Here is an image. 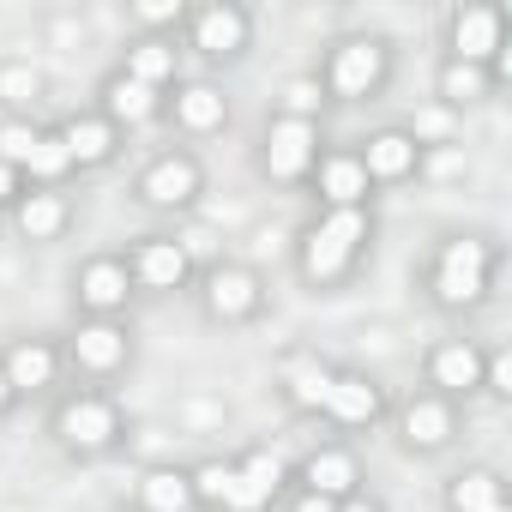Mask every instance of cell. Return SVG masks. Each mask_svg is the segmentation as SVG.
Here are the masks:
<instances>
[{
  "instance_id": "6",
  "label": "cell",
  "mask_w": 512,
  "mask_h": 512,
  "mask_svg": "<svg viewBox=\"0 0 512 512\" xmlns=\"http://www.w3.org/2000/svg\"><path fill=\"white\" fill-rule=\"evenodd\" d=\"M55 440L73 452V458H103V452H115L121 440H127V410L115 404V392H103V386H79L73 398H61L55 404Z\"/></svg>"
},
{
  "instance_id": "11",
  "label": "cell",
  "mask_w": 512,
  "mask_h": 512,
  "mask_svg": "<svg viewBox=\"0 0 512 512\" xmlns=\"http://www.w3.org/2000/svg\"><path fill=\"white\" fill-rule=\"evenodd\" d=\"M386 410H392V404H386V386H380L374 374L338 368L332 386H326V398H320V410H314V422H326L332 434H362V428H380Z\"/></svg>"
},
{
  "instance_id": "31",
  "label": "cell",
  "mask_w": 512,
  "mask_h": 512,
  "mask_svg": "<svg viewBox=\"0 0 512 512\" xmlns=\"http://www.w3.org/2000/svg\"><path fill=\"white\" fill-rule=\"evenodd\" d=\"M278 115H290V121H320V115H326V91H320V79H314V73L290 79V85L278 91Z\"/></svg>"
},
{
  "instance_id": "14",
  "label": "cell",
  "mask_w": 512,
  "mask_h": 512,
  "mask_svg": "<svg viewBox=\"0 0 512 512\" xmlns=\"http://www.w3.org/2000/svg\"><path fill=\"white\" fill-rule=\"evenodd\" d=\"M356 163L368 175V187H404L428 169V145L410 133V127H380L356 145Z\"/></svg>"
},
{
  "instance_id": "36",
  "label": "cell",
  "mask_w": 512,
  "mask_h": 512,
  "mask_svg": "<svg viewBox=\"0 0 512 512\" xmlns=\"http://www.w3.org/2000/svg\"><path fill=\"white\" fill-rule=\"evenodd\" d=\"M338 512H386V506L368 500V494H350V500H338Z\"/></svg>"
},
{
  "instance_id": "35",
  "label": "cell",
  "mask_w": 512,
  "mask_h": 512,
  "mask_svg": "<svg viewBox=\"0 0 512 512\" xmlns=\"http://www.w3.org/2000/svg\"><path fill=\"white\" fill-rule=\"evenodd\" d=\"M290 512H338V500H320V494H302L296 488V506Z\"/></svg>"
},
{
  "instance_id": "12",
  "label": "cell",
  "mask_w": 512,
  "mask_h": 512,
  "mask_svg": "<svg viewBox=\"0 0 512 512\" xmlns=\"http://www.w3.org/2000/svg\"><path fill=\"white\" fill-rule=\"evenodd\" d=\"M199 193H205V169H199V157L193 151H157L145 169H139V181H133V199L145 205V211H187V205H199Z\"/></svg>"
},
{
  "instance_id": "15",
  "label": "cell",
  "mask_w": 512,
  "mask_h": 512,
  "mask_svg": "<svg viewBox=\"0 0 512 512\" xmlns=\"http://www.w3.org/2000/svg\"><path fill=\"white\" fill-rule=\"evenodd\" d=\"M458 440V404L440 398V392H416L398 404V446L416 452V458H434Z\"/></svg>"
},
{
  "instance_id": "17",
  "label": "cell",
  "mask_w": 512,
  "mask_h": 512,
  "mask_svg": "<svg viewBox=\"0 0 512 512\" xmlns=\"http://www.w3.org/2000/svg\"><path fill=\"white\" fill-rule=\"evenodd\" d=\"M163 115L175 121L181 139H211V133L229 127V97L211 79H175L163 91Z\"/></svg>"
},
{
  "instance_id": "24",
  "label": "cell",
  "mask_w": 512,
  "mask_h": 512,
  "mask_svg": "<svg viewBox=\"0 0 512 512\" xmlns=\"http://www.w3.org/2000/svg\"><path fill=\"white\" fill-rule=\"evenodd\" d=\"M332 374H338V362H326V356H314V350H290V356L278 362V398H284L296 416H314L320 398H326V386H332Z\"/></svg>"
},
{
  "instance_id": "23",
  "label": "cell",
  "mask_w": 512,
  "mask_h": 512,
  "mask_svg": "<svg viewBox=\"0 0 512 512\" xmlns=\"http://www.w3.org/2000/svg\"><path fill=\"white\" fill-rule=\"evenodd\" d=\"M13 223H19V235H25L31 247L61 241V235L73 229V199H67V187H25L19 205H13Z\"/></svg>"
},
{
  "instance_id": "22",
  "label": "cell",
  "mask_w": 512,
  "mask_h": 512,
  "mask_svg": "<svg viewBox=\"0 0 512 512\" xmlns=\"http://www.w3.org/2000/svg\"><path fill=\"white\" fill-rule=\"evenodd\" d=\"M61 344L55 338H13L7 350H0V374H7V386L19 392V398H31V392H49L55 380H61Z\"/></svg>"
},
{
  "instance_id": "1",
  "label": "cell",
  "mask_w": 512,
  "mask_h": 512,
  "mask_svg": "<svg viewBox=\"0 0 512 512\" xmlns=\"http://www.w3.org/2000/svg\"><path fill=\"white\" fill-rule=\"evenodd\" d=\"M368 247H374V211H368V205L320 211V217L302 229V241H296V272H302L308 290L332 296V290H344V284L362 272Z\"/></svg>"
},
{
  "instance_id": "16",
  "label": "cell",
  "mask_w": 512,
  "mask_h": 512,
  "mask_svg": "<svg viewBox=\"0 0 512 512\" xmlns=\"http://www.w3.org/2000/svg\"><path fill=\"white\" fill-rule=\"evenodd\" d=\"M73 302L85 320H121L133 302V278L121 266V253H91V260L73 272Z\"/></svg>"
},
{
  "instance_id": "2",
  "label": "cell",
  "mask_w": 512,
  "mask_h": 512,
  "mask_svg": "<svg viewBox=\"0 0 512 512\" xmlns=\"http://www.w3.org/2000/svg\"><path fill=\"white\" fill-rule=\"evenodd\" d=\"M494 272H500V247L488 235H446V241H434L428 266H422V290H428L434 308L470 314V308L488 302Z\"/></svg>"
},
{
  "instance_id": "18",
  "label": "cell",
  "mask_w": 512,
  "mask_h": 512,
  "mask_svg": "<svg viewBox=\"0 0 512 512\" xmlns=\"http://www.w3.org/2000/svg\"><path fill=\"white\" fill-rule=\"evenodd\" d=\"M482 356L488 350H476L470 338H440V344H428V356H422V380H428V392H440V398H470V392H482Z\"/></svg>"
},
{
  "instance_id": "28",
  "label": "cell",
  "mask_w": 512,
  "mask_h": 512,
  "mask_svg": "<svg viewBox=\"0 0 512 512\" xmlns=\"http://www.w3.org/2000/svg\"><path fill=\"white\" fill-rule=\"evenodd\" d=\"M139 512H199L193 500V470H175V464H157L139 476Z\"/></svg>"
},
{
  "instance_id": "20",
  "label": "cell",
  "mask_w": 512,
  "mask_h": 512,
  "mask_svg": "<svg viewBox=\"0 0 512 512\" xmlns=\"http://www.w3.org/2000/svg\"><path fill=\"white\" fill-rule=\"evenodd\" d=\"M308 187H314L320 211H344V205H368V199H374V187H368V175H362V163H356V145H332V151H320Z\"/></svg>"
},
{
  "instance_id": "26",
  "label": "cell",
  "mask_w": 512,
  "mask_h": 512,
  "mask_svg": "<svg viewBox=\"0 0 512 512\" xmlns=\"http://www.w3.org/2000/svg\"><path fill=\"white\" fill-rule=\"evenodd\" d=\"M121 73L139 79V85H151V91H169V85L181 79V49H175V37H133L127 55H121Z\"/></svg>"
},
{
  "instance_id": "10",
  "label": "cell",
  "mask_w": 512,
  "mask_h": 512,
  "mask_svg": "<svg viewBox=\"0 0 512 512\" xmlns=\"http://www.w3.org/2000/svg\"><path fill=\"white\" fill-rule=\"evenodd\" d=\"M61 362H67L79 380L109 386V380L127 374V362H133V332H127V320H79V332L61 344Z\"/></svg>"
},
{
  "instance_id": "21",
  "label": "cell",
  "mask_w": 512,
  "mask_h": 512,
  "mask_svg": "<svg viewBox=\"0 0 512 512\" xmlns=\"http://www.w3.org/2000/svg\"><path fill=\"white\" fill-rule=\"evenodd\" d=\"M55 139H61L73 175H79V169H103V163H115V151H121L127 133H121L115 121H103L97 109H79V115H67V121L55 127Z\"/></svg>"
},
{
  "instance_id": "34",
  "label": "cell",
  "mask_w": 512,
  "mask_h": 512,
  "mask_svg": "<svg viewBox=\"0 0 512 512\" xmlns=\"http://www.w3.org/2000/svg\"><path fill=\"white\" fill-rule=\"evenodd\" d=\"M19 193H25V175L0 163V211H13V205H19Z\"/></svg>"
},
{
  "instance_id": "37",
  "label": "cell",
  "mask_w": 512,
  "mask_h": 512,
  "mask_svg": "<svg viewBox=\"0 0 512 512\" xmlns=\"http://www.w3.org/2000/svg\"><path fill=\"white\" fill-rule=\"evenodd\" d=\"M13 404H19V392L7 386V374H0V422H7V416H13Z\"/></svg>"
},
{
  "instance_id": "13",
  "label": "cell",
  "mask_w": 512,
  "mask_h": 512,
  "mask_svg": "<svg viewBox=\"0 0 512 512\" xmlns=\"http://www.w3.org/2000/svg\"><path fill=\"white\" fill-rule=\"evenodd\" d=\"M121 266L133 278V296L151 290V296H169V290H187L193 284V253L175 241V235H139L127 253H121Z\"/></svg>"
},
{
  "instance_id": "3",
  "label": "cell",
  "mask_w": 512,
  "mask_h": 512,
  "mask_svg": "<svg viewBox=\"0 0 512 512\" xmlns=\"http://www.w3.org/2000/svg\"><path fill=\"white\" fill-rule=\"evenodd\" d=\"M284 488H290V464L266 446H253L229 464H199L193 470V500L205 512H272Z\"/></svg>"
},
{
  "instance_id": "4",
  "label": "cell",
  "mask_w": 512,
  "mask_h": 512,
  "mask_svg": "<svg viewBox=\"0 0 512 512\" xmlns=\"http://www.w3.org/2000/svg\"><path fill=\"white\" fill-rule=\"evenodd\" d=\"M446 61L488 67L494 91L512 79V13L500 0H464L446 13Z\"/></svg>"
},
{
  "instance_id": "9",
  "label": "cell",
  "mask_w": 512,
  "mask_h": 512,
  "mask_svg": "<svg viewBox=\"0 0 512 512\" xmlns=\"http://www.w3.org/2000/svg\"><path fill=\"white\" fill-rule=\"evenodd\" d=\"M187 49L205 55L211 67H229L247 55L253 43V13L241 7V0H205V7H187Z\"/></svg>"
},
{
  "instance_id": "19",
  "label": "cell",
  "mask_w": 512,
  "mask_h": 512,
  "mask_svg": "<svg viewBox=\"0 0 512 512\" xmlns=\"http://www.w3.org/2000/svg\"><path fill=\"white\" fill-rule=\"evenodd\" d=\"M290 482L302 494H320V500H350V494H362V458L344 440H326V446H314L302 458V470Z\"/></svg>"
},
{
  "instance_id": "8",
  "label": "cell",
  "mask_w": 512,
  "mask_h": 512,
  "mask_svg": "<svg viewBox=\"0 0 512 512\" xmlns=\"http://www.w3.org/2000/svg\"><path fill=\"white\" fill-rule=\"evenodd\" d=\"M199 308L217 326H253L266 314V278L253 266H241V260H217L199 278Z\"/></svg>"
},
{
  "instance_id": "32",
  "label": "cell",
  "mask_w": 512,
  "mask_h": 512,
  "mask_svg": "<svg viewBox=\"0 0 512 512\" xmlns=\"http://www.w3.org/2000/svg\"><path fill=\"white\" fill-rule=\"evenodd\" d=\"M133 25H139V37H175L187 25V7H181V0H139Z\"/></svg>"
},
{
  "instance_id": "29",
  "label": "cell",
  "mask_w": 512,
  "mask_h": 512,
  "mask_svg": "<svg viewBox=\"0 0 512 512\" xmlns=\"http://www.w3.org/2000/svg\"><path fill=\"white\" fill-rule=\"evenodd\" d=\"M434 97H440V109H476V103L494 97V79H488V67L440 61V73H434Z\"/></svg>"
},
{
  "instance_id": "27",
  "label": "cell",
  "mask_w": 512,
  "mask_h": 512,
  "mask_svg": "<svg viewBox=\"0 0 512 512\" xmlns=\"http://www.w3.org/2000/svg\"><path fill=\"white\" fill-rule=\"evenodd\" d=\"M446 512H512L500 470H488V464L458 470V476L446 482Z\"/></svg>"
},
{
  "instance_id": "5",
  "label": "cell",
  "mask_w": 512,
  "mask_h": 512,
  "mask_svg": "<svg viewBox=\"0 0 512 512\" xmlns=\"http://www.w3.org/2000/svg\"><path fill=\"white\" fill-rule=\"evenodd\" d=\"M314 79H320L326 103H374L386 91V79H392V43L386 37H368V31L338 37L326 49V61H320Z\"/></svg>"
},
{
  "instance_id": "7",
  "label": "cell",
  "mask_w": 512,
  "mask_h": 512,
  "mask_svg": "<svg viewBox=\"0 0 512 512\" xmlns=\"http://www.w3.org/2000/svg\"><path fill=\"white\" fill-rule=\"evenodd\" d=\"M320 121H290V115H272L266 133H260V175L284 193L308 187L314 163H320Z\"/></svg>"
},
{
  "instance_id": "33",
  "label": "cell",
  "mask_w": 512,
  "mask_h": 512,
  "mask_svg": "<svg viewBox=\"0 0 512 512\" xmlns=\"http://www.w3.org/2000/svg\"><path fill=\"white\" fill-rule=\"evenodd\" d=\"M482 392L488 398H512V350L506 344L482 356Z\"/></svg>"
},
{
  "instance_id": "25",
  "label": "cell",
  "mask_w": 512,
  "mask_h": 512,
  "mask_svg": "<svg viewBox=\"0 0 512 512\" xmlns=\"http://www.w3.org/2000/svg\"><path fill=\"white\" fill-rule=\"evenodd\" d=\"M97 115L115 121L121 133H133V127H145V121L163 115V91H151V85H139V79H127V73L115 67V73L103 79V91H97Z\"/></svg>"
},
{
  "instance_id": "30",
  "label": "cell",
  "mask_w": 512,
  "mask_h": 512,
  "mask_svg": "<svg viewBox=\"0 0 512 512\" xmlns=\"http://www.w3.org/2000/svg\"><path fill=\"white\" fill-rule=\"evenodd\" d=\"M43 97V67L31 61H0V115L31 121V103Z\"/></svg>"
}]
</instances>
